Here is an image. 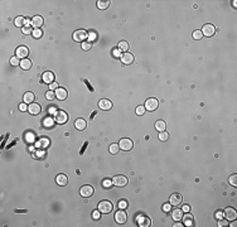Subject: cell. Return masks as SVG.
<instances>
[{"label": "cell", "mask_w": 237, "mask_h": 227, "mask_svg": "<svg viewBox=\"0 0 237 227\" xmlns=\"http://www.w3.org/2000/svg\"><path fill=\"white\" fill-rule=\"evenodd\" d=\"M118 149H120L118 144H111V145H110V148H109V150H110L111 154H117V153H118Z\"/></svg>", "instance_id": "4dcf8cb0"}, {"label": "cell", "mask_w": 237, "mask_h": 227, "mask_svg": "<svg viewBox=\"0 0 237 227\" xmlns=\"http://www.w3.org/2000/svg\"><path fill=\"white\" fill-rule=\"evenodd\" d=\"M170 207H172V204H164V206H163V211H164V212H169L170 211Z\"/></svg>", "instance_id": "681fc988"}, {"label": "cell", "mask_w": 237, "mask_h": 227, "mask_svg": "<svg viewBox=\"0 0 237 227\" xmlns=\"http://www.w3.org/2000/svg\"><path fill=\"white\" fill-rule=\"evenodd\" d=\"M93 192H95V189H93V187L91 186H83L81 187V189H79V194L82 195V197H91V195L93 194Z\"/></svg>", "instance_id": "30bf717a"}, {"label": "cell", "mask_w": 237, "mask_h": 227, "mask_svg": "<svg viewBox=\"0 0 237 227\" xmlns=\"http://www.w3.org/2000/svg\"><path fill=\"white\" fill-rule=\"evenodd\" d=\"M169 203L172 206H179L182 203V195L179 193H173L169 198Z\"/></svg>", "instance_id": "4fadbf2b"}, {"label": "cell", "mask_w": 237, "mask_h": 227, "mask_svg": "<svg viewBox=\"0 0 237 227\" xmlns=\"http://www.w3.org/2000/svg\"><path fill=\"white\" fill-rule=\"evenodd\" d=\"M54 121L57 124H66L68 121V115L64 111H55L54 114Z\"/></svg>", "instance_id": "6da1fadb"}, {"label": "cell", "mask_w": 237, "mask_h": 227, "mask_svg": "<svg viewBox=\"0 0 237 227\" xmlns=\"http://www.w3.org/2000/svg\"><path fill=\"white\" fill-rule=\"evenodd\" d=\"M159 107V101L154 99V97H150L145 101V109L149 111H155Z\"/></svg>", "instance_id": "3957f363"}, {"label": "cell", "mask_w": 237, "mask_h": 227, "mask_svg": "<svg viewBox=\"0 0 237 227\" xmlns=\"http://www.w3.org/2000/svg\"><path fill=\"white\" fill-rule=\"evenodd\" d=\"M99 211L101 213H109L112 211V203L110 201H101L99 203Z\"/></svg>", "instance_id": "7a4b0ae2"}, {"label": "cell", "mask_w": 237, "mask_h": 227, "mask_svg": "<svg viewBox=\"0 0 237 227\" xmlns=\"http://www.w3.org/2000/svg\"><path fill=\"white\" fill-rule=\"evenodd\" d=\"M14 23H15L16 27H22V28H24L25 25H30V24H32V22H30V20H27V19L24 18V16H22V15H20V16H16L15 20H14Z\"/></svg>", "instance_id": "8fae6325"}, {"label": "cell", "mask_w": 237, "mask_h": 227, "mask_svg": "<svg viewBox=\"0 0 237 227\" xmlns=\"http://www.w3.org/2000/svg\"><path fill=\"white\" fill-rule=\"evenodd\" d=\"M42 81H43L44 83H48V85H51V83L54 82V73L52 72H44L43 76H42Z\"/></svg>", "instance_id": "5bb4252c"}, {"label": "cell", "mask_w": 237, "mask_h": 227, "mask_svg": "<svg viewBox=\"0 0 237 227\" xmlns=\"http://www.w3.org/2000/svg\"><path fill=\"white\" fill-rule=\"evenodd\" d=\"M112 54H114V57H116V58H121V57H123V54H121V51L118 49V48H116V49L112 51Z\"/></svg>", "instance_id": "7bdbcfd3"}, {"label": "cell", "mask_w": 237, "mask_h": 227, "mask_svg": "<svg viewBox=\"0 0 237 227\" xmlns=\"http://www.w3.org/2000/svg\"><path fill=\"white\" fill-rule=\"evenodd\" d=\"M182 217H183V211H182L180 208H174L173 211H172V218H173L175 222L180 221V219H182Z\"/></svg>", "instance_id": "ffe728a7"}, {"label": "cell", "mask_w": 237, "mask_h": 227, "mask_svg": "<svg viewBox=\"0 0 237 227\" xmlns=\"http://www.w3.org/2000/svg\"><path fill=\"white\" fill-rule=\"evenodd\" d=\"M10 64H12V66H20V61H19V58L18 57H16V56H15V57H12V58H10Z\"/></svg>", "instance_id": "8d00e7d4"}, {"label": "cell", "mask_w": 237, "mask_h": 227, "mask_svg": "<svg viewBox=\"0 0 237 227\" xmlns=\"http://www.w3.org/2000/svg\"><path fill=\"white\" fill-rule=\"evenodd\" d=\"M75 126H76V129H77V130L82 131V130H85V129H86L87 123H86L85 119H77V120L75 121Z\"/></svg>", "instance_id": "7402d4cb"}, {"label": "cell", "mask_w": 237, "mask_h": 227, "mask_svg": "<svg viewBox=\"0 0 237 227\" xmlns=\"http://www.w3.org/2000/svg\"><path fill=\"white\" fill-rule=\"evenodd\" d=\"M182 211H183V212H189V211H190V207H189L188 204H186V206H183Z\"/></svg>", "instance_id": "f907efd6"}, {"label": "cell", "mask_w": 237, "mask_h": 227, "mask_svg": "<svg viewBox=\"0 0 237 227\" xmlns=\"http://www.w3.org/2000/svg\"><path fill=\"white\" fill-rule=\"evenodd\" d=\"M49 87H51V90L53 91V90H57V88H58V85H57V83H51Z\"/></svg>", "instance_id": "816d5d0a"}, {"label": "cell", "mask_w": 237, "mask_h": 227, "mask_svg": "<svg viewBox=\"0 0 237 227\" xmlns=\"http://www.w3.org/2000/svg\"><path fill=\"white\" fill-rule=\"evenodd\" d=\"M127 202L126 201H125V200H123V201H120V202H118V208H120V209H125V208H126L127 207Z\"/></svg>", "instance_id": "60d3db41"}, {"label": "cell", "mask_w": 237, "mask_h": 227, "mask_svg": "<svg viewBox=\"0 0 237 227\" xmlns=\"http://www.w3.org/2000/svg\"><path fill=\"white\" fill-rule=\"evenodd\" d=\"M43 18H42L40 15H36V16H33V19H32V25L36 28V29H39V28L43 25Z\"/></svg>", "instance_id": "d6986e66"}, {"label": "cell", "mask_w": 237, "mask_h": 227, "mask_svg": "<svg viewBox=\"0 0 237 227\" xmlns=\"http://www.w3.org/2000/svg\"><path fill=\"white\" fill-rule=\"evenodd\" d=\"M55 182H57V184L58 186H66L67 184V182H68V178L66 174H58L57 178H55Z\"/></svg>", "instance_id": "cb8c5ba5"}, {"label": "cell", "mask_w": 237, "mask_h": 227, "mask_svg": "<svg viewBox=\"0 0 237 227\" xmlns=\"http://www.w3.org/2000/svg\"><path fill=\"white\" fill-rule=\"evenodd\" d=\"M121 62L124 64H131L134 63V56L131 53H124L123 57H121Z\"/></svg>", "instance_id": "44dd1931"}, {"label": "cell", "mask_w": 237, "mask_h": 227, "mask_svg": "<svg viewBox=\"0 0 237 227\" xmlns=\"http://www.w3.org/2000/svg\"><path fill=\"white\" fill-rule=\"evenodd\" d=\"M27 109H28V106H27V104H25V102L19 105V110H20V111H25Z\"/></svg>", "instance_id": "c3c4849f"}, {"label": "cell", "mask_w": 237, "mask_h": 227, "mask_svg": "<svg viewBox=\"0 0 237 227\" xmlns=\"http://www.w3.org/2000/svg\"><path fill=\"white\" fill-rule=\"evenodd\" d=\"M173 226H174V227H182L183 225H180V223H179V221H178V222L175 223V225H173Z\"/></svg>", "instance_id": "f5cc1de1"}, {"label": "cell", "mask_w": 237, "mask_h": 227, "mask_svg": "<svg viewBox=\"0 0 237 227\" xmlns=\"http://www.w3.org/2000/svg\"><path fill=\"white\" fill-rule=\"evenodd\" d=\"M92 218H93V219H96V221L101 218V212L99 211V209H97V211H93V212H92Z\"/></svg>", "instance_id": "ab89813d"}, {"label": "cell", "mask_w": 237, "mask_h": 227, "mask_svg": "<svg viewBox=\"0 0 237 227\" xmlns=\"http://www.w3.org/2000/svg\"><path fill=\"white\" fill-rule=\"evenodd\" d=\"M228 182H229V184H231V186L236 187L237 186V174H232V176L228 178Z\"/></svg>", "instance_id": "1f68e13d"}, {"label": "cell", "mask_w": 237, "mask_h": 227, "mask_svg": "<svg viewBox=\"0 0 237 227\" xmlns=\"http://www.w3.org/2000/svg\"><path fill=\"white\" fill-rule=\"evenodd\" d=\"M183 225L184 226H193V223H194V217H193V215H190L189 212H187V215H183Z\"/></svg>", "instance_id": "e0dca14e"}, {"label": "cell", "mask_w": 237, "mask_h": 227, "mask_svg": "<svg viewBox=\"0 0 237 227\" xmlns=\"http://www.w3.org/2000/svg\"><path fill=\"white\" fill-rule=\"evenodd\" d=\"M165 128H166V124H165L163 120H158V121L155 123V129H156V130H158L159 132H160V131H165Z\"/></svg>", "instance_id": "4316f807"}, {"label": "cell", "mask_w": 237, "mask_h": 227, "mask_svg": "<svg viewBox=\"0 0 237 227\" xmlns=\"http://www.w3.org/2000/svg\"><path fill=\"white\" fill-rule=\"evenodd\" d=\"M23 33L24 34H32L33 33V30H32V28H30V25H25L23 28Z\"/></svg>", "instance_id": "ee69618b"}, {"label": "cell", "mask_w": 237, "mask_h": 227, "mask_svg": "<svg viewBox=\"0 0 237 227\" xmlns=\"http://www.w3.org/2000/svg\"><path fill=\"white\" fill-rule=\"evenodd\" d=\"M48 144H49V140H48V139H40V140L38 141L37 146L38 148H44V146H47Z\"/></svg>", "instance_id": "d6a6232c"}, {"label": "cell", "mask_w": 237, "mask_h": 227, "mask_svg": "<svg viewBox=\"0 0 237 227\" xmlns=\"http://www.w3.org/2000/svg\"><path fill=\"white\" fill-rule=\"evenodd\" d=\"M87 38H88V33L83 29H79V30H76L73 33V39L76 42H85Z\"/></svg>", "instance_id": "8992f818"}, {"label": "cell", "mask_w": 237, "mask_h": 227, "mask_svg": "<svg viewBox=\"0 0 237 227\" xmlns=\"http://www.w3.org/2000/svg\"><path fill=\"white\" fill-rule=\"evenodd\" d=\"M81 47H82L83 51H88V49H91V48H92V43H91V42H83Z\"/></svg>", "instance_id": "e575fe53"}, {"label": "cell", "mask_w": 237, "mask_h": 227, "mask_svg": "<svg viewBox=\"0 0 237 227\" xmlns=\"http://www.w3.org/2000/svg\"><path fill=\"white\" fill-rule=\"evenodd\" d=\"M145 106H138L136 107V114L138 115H144L145 114Z\"/></svg>", "instance_id": "b9f144b4"}, {"label": "cell", "mask_w": 237, "mask_h": 227, "mask_svg": "<svg viewBox=\"0 0 237 227\" xmlns=\"http://www.w3.org/2000/svg\"><path fill=\"white\" fill-rule=\"evenodd\" d=\"M228 225V222H227V219H218V226L219 227H222V226H227Z\"/></svg>", "instance_id": "bcb514c9"}, {"label": "cell", "mask_w": 237, "mask_h": 227, "mask_svg": "<svg viewBox=\"0 0 237 227\" xmlns=\"http://www.w3.org/2000/svg\"><path fill=\"white\" fill-rule=\"evenodd\" d=\"M136 222H138V225L141 226V227H148V226L151 225L150 218L146 217V216H139V217L136 218Z\"/></svg>", "instance_id": "7c38bea8"}, {"label": "cell", "mask_w": 237, "mask_h": 227, "mask_svg": "<svg viewBox=\"0 0 237 227\" xmlns=\"http://www.w3.org/2000/svg\"><path fill=\"white\" fill-rule=\"evenodd\" d=\"M202 37H203V34H202L201 30H196V32L193 33V38H194V39H201Z\"/></svg>", "instance_id": "f6af8a7d"}, {"label": "cell", "mask_w": 237, "mask_h": 227, "mask_svg": "<svg viewBox=\"0 0 237 227\" xmlns=\"http://www.w3.org/2000/svg\"><path fill=\"white\" fill-rule=\"evenodd\" d=\"M223 216L226 217V219H227V221H233V219H236V217H237L236 209H235V208H231V207H227V208L225 209V212H223Z\"/></svg>", "instance_id": "9c48e42d"}, {"label": "cell", "mask_w": 237, "mask_h": 227, "mask_svg": "<svg viewBox=\"0 0 237 227\" xmlns=\"http://www.w3.org/2000/svg\"><path fill=\"white\" fill-rule=\"evenodd\" d=\"M127 178L125 176H121V174H118V176H115L114 179H112V184L116 187H125L127 184Z\"/></svg>", "instance_id": "277c9868"}, {"label": "cell", "mask_w": 237, "mask_h": 227, "mask_svg": "<svg viewBox=\"0 0 237 227\" xmlns=\"http://www.w3.org/2000/svg\"><path fill=\"white\" fill-rule=\"evenodd\" d=\"M110 6V1H97V8L105 10Z\"/></svg>", "instance_id": "f1b7e54d"}, {"label": "cell", "mask_w": 237, "mask_h": 227, "mask_svg": "<svg viewBox=\"0 0 237 227\" xmlns=\"http://www.w3.org/2000/svg\"><path fill=\"white\" fill-rule=\"evenodd\" d=\"M118 146H120L121 150H125V152H127V150H131V149H132L134 144H132V141L130 140V139L124 138V139H121V140L118 141Z\"/></svg>", "instance_id": "52a82bcc"}, {"label": "cell", "mask_w": 237, "mask_h": 227, "mask_svg": "<svg viewBox=\"0 0 237 227\" xmlns=\"http://www.w3.org/2000/svg\"><path fill=\"white\" fill-rule=\"evenodd\" d=\"M53 119H52V117H46V119H44V121H43V123H44V126H46V128H51L52 126V125H53Z\"/></svg>", "instance_id": "836d02e7"}, {"label": "cell", "mask_w": 237, "mask_h": 227, "mask_svg": "<svg viewBox=\"0 0 237 227\" xmlns=\"http://www.w3.org/2000/svg\"><path fill=\"white\" fill-rule=\"evenodd\" d=\"M214 216H216V218H217V219H221V218H223V212H222V211H217L214 213Z\"/></svg>", "instance_id": "7dc6e473"}, {"label": "cell", "mask_w": 237, "mask_h": 227, "mask_svg": "<svg viewBox=\"0 0 237 227\" xmlns=\"http://www.w3.org/2000/svg\"><path fill=\"white\" fill-rule=\"evenodd\" d=\"M40 105L39 104H29V106H28V111H29V114L32 115H38L40 114Z\"/></svg>", "instance_id": "ac0fdd59"}, {"label": "cell", "mask_w": 237, "mask_h": 227, "mask_svg": "<svg viewBox=\"0 0 237 227\" xmlns=\"http://www.w3.org/2000/svg\"><path fill=\"white\" fill-rule=\"evenodd\" d=\"M99 106L101 110H110L111 107H112V102H111L110 100H101L99 102Z\"/></svg>", "instance_id": "603a6c76"}, {"label": "cell", "mask_w": 237, "mask_h": 227, "mask_svg": "<svg viewBox=\"0 0 237 227\" xmlns=\"http://www.w3.org/2000/svg\"><path fill=\"white\" fill-rule=\"evenodd\" d=\"M34 99H36V96H34L33 92H27V93H24V102H25V104H33V102H34Z\"/></svg>", "instance_id": "d4e9b609"}, {"label": "cell", "mask_w": 237, "mask_h": 227, "mask_svg": "<svg viewBox=\"0 0 237 227\" xmlns=\"http://www.w3.org/2000/svg\"><path fill=\"white\" fill-rule=\"evenodd\" d=\"M201 32L205 37H212L216 33V28H214V25H212V24H204Z\"/></svg>", "instance_id": "ba28073f"}, {"label": "cell", "mask_w": 237, "mask_h": 227, "mask_svg": "<svg viewBox=\"0 0 237 227\" xmlns=\"http://www.w3.org/2000/svg\"><path fill=\"white\" fill-rule=\"evenodd\" d=\"M159 140L160 141H166L169 139V132H166V131H160L159 132Z\"/></svg>", "instance_id": "83f0119b"}, {"label": "cell", "mask_w": 237, "mask_h": 227, "mask_svg": "<svg viewBox=\"0 0 237 227\" xmlns=\"http://www.w3.org/2000/svg\"><path fill=\"white\" fill-rule=\"evenodd\" d=\"M67 96H68V93H67V90L63 88V87H58L57 90H55V97H57L58 100H66L67 99Z\"/></svg>", "instance_id": "9a60e30c"}, {"label": "cell", "mask_w": 237, "mask_h": 227, "mask_svg": "<svg viewBox=\"0 0 237 227\" xmlns=\"http://www.w3.org/2000/svg\"><path fill=\"white\" fill-rule=\"evenodd\" d=\"M118 49L124 51V52H127L129 51V43L127 42H125V40L120 42V43H118Z\"/></svg>", "instance_id": "f546056e"}, {"label": "cell", "mask_w": 237, "mask_h": 227, "mask_svg": "<svg viewBox=\"0 0 237 227\" xmlns=\"http://www.w3.org/2000/svg\"><path fill=\"white\" fill-rule=\"evenodd\" d=\"M115 221H116L118 225H124V223H126V221H127V215H126V212H125L124 209H120V211H117L116 213H115Z\"/></svg>", "instance_id": "5b68a950"}, {"label": "cell", "mask_w": 237, "mask_h": 227, "mask_svg": "<svg viewBox=\"0 0 237 227\" xmlns=\"http://www.w3.org/2000/svg\"><path fill=\"white\" fill-rule=\"evenodd\" d=\"M46 99L47 100H54L55 99V92H53V91H48V92L46 93Z\"/></svg>", "instance_id": "f35d334b"}, {"label": "cell", "mask_w": 237, "mask_h": 227, "mask_svg": "<svg viewBox=\"0 0 237 227\" xmlns=\"http://www.w3.org/2000/svg\"><path fill=\"white\" fill-rule=\"evenodd\" d=\"M114 184H112V180H110V179H105L102 182V187L103 188H111Z\"/></svg>", "instance_id": "74e56055"}, {"label": "cell", "mask_w": 237, "mask_h": 227, "mask_svg": "<svg viewBox=\"0 0 237 227\" xmlns=\"http://www.w3.org/2000/svg\"><path fill=\"white\" fill-rule=\"evenodd\" d=\"M29 54V51H28L27 47H24V45H20V47L16 48V57L18 58H27V56Z\"/></svg>", "instance_id": "2e32d148"}, {"label": "cell", "mask_w": 237, "mask_h": 227, "mask_svg": "<svg viewBox=\"0 0 237 227\" xmlns=\"http://www.w3.org/2000/svg\"><path fill=\"white\" fill-rule=\"evenodd\" d=\"M20 67L27 71V69H29L30 67H32V62H30L28 58H24V59H22V61H20Z\"/></svg>", "instance_id": "484cf974"}, {"label": "cell", "mask_w": 237, "mask_h": 227, "mask_svg": "<svg viewBox=\"0 0 237 227\" xmlns=\"http://www.w3.org/2000/svg\"><path fill=\"white\" fill-rule=\"evenodd\" d=\"M32 36L38 39V38H40L42 36H43V32H42L40 29H34V30H33V33H32Z\"/></svg>", "instance_id": "d590c367"}, {"label": "cell", "mask_w": 237, "mask_h": 227, "mask_svg": "<svg viewBox=\"0 0 237 227\" xmlns=\"http://www.w3.org/2000/svg\"><path fill=\"white\" fill-rule=\"evenodd\" d=\"M88 36H90V38H91V39H95V38H96V36H95V34H88Z\"/></svg>", "instance_id": "db71d44e"}]
</instances>
